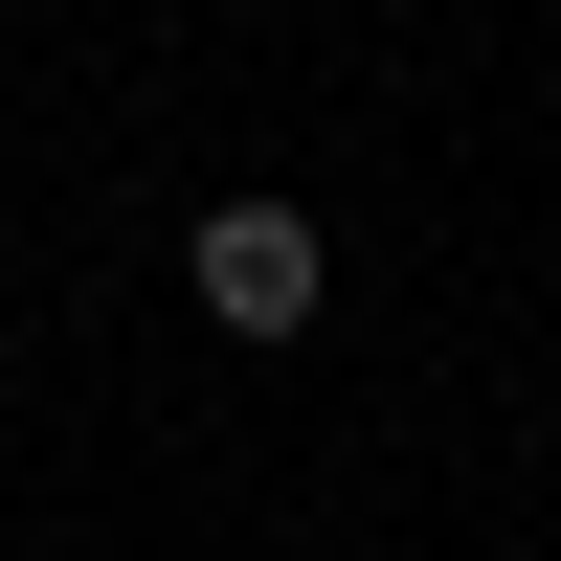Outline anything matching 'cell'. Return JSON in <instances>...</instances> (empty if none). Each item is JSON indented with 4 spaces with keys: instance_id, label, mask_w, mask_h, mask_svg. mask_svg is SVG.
Returning a JSON list of instances; mask_svg holds the SVG:
<instances>
[{
    "instance_id": "1",
    "label": "cell",
    "mask_w": 561,
    "mask_h": 561,
    "mask_svg": "<svg viewBox=\"0 0 561 561\" xmlns=\"http://www.w3.org/2000/svg\"><path fill=\"white\" fill-rule=\"evenodd\" d=\"M180 293H203L225 337H314V314H337V248H314V203H225L203 248H180Z\"/></svg>"
}]
</instances>
